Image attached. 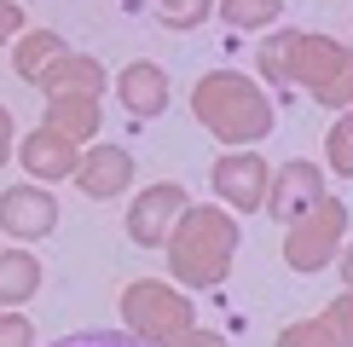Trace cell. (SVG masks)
<instances>
[{
    "label": "cell",
    "mask_w": 353,
    "mask_h": 347,
    "mask_svg": "<svg viewBox=\"0 0 353 347\" xmlns=\"http://www.w3.org/2000/svg\"><path fill=\"white\" fill-rule=\"evenodd\" d=\"M41 289V260L23 249H0V307H18Z\"/></svg>",
    "instance_id": "cell-15"
},
{
    "label": "cell",
    "mask_w": 353,
    "mask_h": 347,
    "mask_svg": "<svg viewBox=\"0 0 353 347\" xmlns=\"http://www.w3.org/2000/svg\"><path fill=\"white\" fill-rule=\"evenodd\" d=\"M52 347H145V341L128 330H76V336H58Z\"/></svg>",
    "instance_id": "cell-20"
},
{
    "label": "cell",
    "mask_w": 353,
    "mask_h": 347,
    "mask_svg": "<svg viewBox=\"0 0 353 347\" xmlns=\"http://www.w3.org/2000/svg\"><path fill=\"white\" fill-rule=\"evenodd\" d=\"M220 18L232 29H267L284 18V0H220Z\"/></svg>",
    "instance_id": "cell-17"
},
{
    "label": "cell",
    "mask_w": 353,
    "mask_h": 347,
    "mask_svg": "<svg viewBox=\"0 0 353 347\" xmlns=\"http://www.w3.org/2000/svg\"><path fill=\"white\" fill-rule=\"evenodd\" d=\"M122 324H128V336H139L145 347H174L185 330H197V313H191V301L174 284L134 278L122 289Z\"/></svg>",
    "instance_id": "cell-4"
},
{
    "label": "cell",
    "mask_w": 353,
    "mask_h": 347,
    "mask_svg": "<svg viewBox=\"0 0 353 347\" xmlns=\"http://www.w3.org/2000/svg\"><path fill=\"white\" fill-rule=\"evenodd\" d=\"M18 162L35 174V180H64V174H76V162H81V145H70L64 134H52V127H35V134L18 139Z\"/></svg>",
    "instance_id": "cell-13"
},
{
    "label": "cell",
    "mask_w": 353,
    "mask_h": 347,
    "mask_svg": "<svg viewBox=\"0 0 353 347\" xmlns=\"http://www.w3.org/2000/svg\"><path fill=\"white\" fill-rule=\"evenodd\" d=\"M209 180H214V197L226 202V209H267L272 162L255 156V151H226V156H214Z\"/></svg>",
    "instance_id": "cell-6"
},
{
    "label": "cell",
    "mask_w": 353,
    "mask_h": 347,
    "mask_svg": "<svg viewBox=\"0 0 353 347\" xmlns=\"http://www.w3.org/2000/svg\"><path fill=\"white\" fill-rule=\"evenodd\" d=\"M325 156H330V168L342 174V180H353V134H347L342 122H336L330 134H325Z\"/></svg>",
    "instance_id": "cell-22"
},
{
    "label": "cell",
    "mask_w": 353,
    "mask_h": 347,
    "mask_svg": "<svg viewBox=\"0 0 353 347\" xmlns=\"http://www.w3.org/2000/svg\"><path fill=\"white\" fill-rule=\"evenodd\" d=\"M105 81H110V76H105V64H99V58H87V52H70V47H64L47 70H41V81H35V87H41L47 98H52V93L99 98V93H105Z\"/></svg>",
    "instance_id": "cell-12"
},
{
    "label": "cell",
    "mask_w": 353,
    "mask_h": 347,
    "mask_svg": "<svg viewBox=\"0 0 353 347\" xmlns=\"http://www.w3.org/2000/svg\"><path fill=\"white\" fill-rule=\"evenodd\" d=\"M209 12H214V0H157V18L168 29H197Z\"/></svg>",
    "instance_id": "cell-18"
},
{
    "label": "cell",
    "mask_w": 353,
    "mask_h": 347,
    "mask_svg": "<svg viewBox=\"0 0 353 347\" xmlns=\"http://www.w3.org/2000/svg\"><path fill=\"white\" fill-rule=\"evenodd\" d=\"M342 127H347V134H353V110H342Z\"/></svg>",
    "instance_id": "cell-28"
},
{
    "label": "cell",
    "mask_w": 353,
    "mask_h": 347,
    "mask_svg": "<svg viewBox=\"0 0 353 347\" xmlns=\"http://www.w3.org/2000/svg\"><path fill=\"white\" fill-rule=\"evenodd\" d=\"M319 324H325L330 336H336V347H353V289H347V295H336V301H330Z\"/></svg>",
    "instance_id": "cell-19"
},
{
    "label": "cell",
    "mask_w": 353,
    "mask_h": 347,
    "mask_svg": "<svg viewBox=\"0 0 353 347\" xmlns=\"http://www.w3.org/2000/svg\"><path fill=\"white\" fill-rule=\"evenodd\" d=\"M0 347H35V324L18 307H0Z\"/></svg>",
    "instance_id": "cell-23"
},
{
    "label": "cell",
    "mask_w": 353,
    "mask_h": 347,
    "mask_svg": "<svg viewBox=\"0 0 353 347\" xmlns=\"http://www.w3.org/2000/svg\"><path fill=\"white\" fill-rule=\"evenodd\" d=\"M255 70L278 87H307L325 110H353V52L330 35H296V29H278L261 41Z\"/></svg>",
    "instance_id": "cell-1"
},
{
    "label": "cell",
    "mask_w": 353,
    "mask_h": 347,
    "mask_svg": "<svg viewBox=\"0 0 353 347\" xmlns=\"http://www.w3.org/2000/svg\"><path fill=\"white\" fill-rule=\"evenodd\" d=\"M319 197H325V174H319V162H278L272 168V185H267V214L272 220H301L307 209H319Z\"/></svg>",
    "instance_id": "cell-8"
},
{
    "label": "cell",
    "mask_w": 353,
    "mask_h": 347,
    "mask_svg": "<svg viewBox=\"0 0 353 347\" xmlns=\"http://www.w3.org/2000/svg\"><path fill=\"white\" fill-rule=\"evenodd\" d=\"M278 347H336V336L319 318H307V324H284L278 330Z\"/></svg>",
    "instance_id": "cell-21"
},
{
    "label": "cell",
    "mask_w": 353,
    "mask_h": 347,
    "mask_svg": "<svg viewBox=\"0 0 353 347\" xmlns=\"http://www.w3.org/2000/svg\"><path fill=\"white\" fill-rule=\"evenodd\" d=\"M191 110H197V122L209 127V134L220 145H255L272 134V98L261 93L249 76H238V70H209L197 87H191Z\"/></svg>",
    "instance_id": "cell-3"
},
{
    "label": "cell",
    "mask_w": 353,
    "mask_h": 347,
    "mask_svg": "<svg viewBox=\"0 0 353 347\" xmlns=\"http://www.w3.org/2000/svg\"><path fill=\"white\" fill-rule=\"evenodd\" d=\"M70 180L81 185L87 197H122L128 185H134V156L128 151H116V145H93V151H81V162H76V174Z\"/></svg>",
    "instance_id": "cell-10"
},
{
    "label": "cell",
    "mask_w": 353,
    "mask_h": 347,
    "mask_svg": "<svg viewBox=\"0 0 353 347\" xmlns=\"http://www.w3.org/2000/svg\"><path fill=\"white\" fill-rule=\"evenodd\" d=\"M336 260H342V284L353 289V243H347V249H342V255H336Z\"/></svg>",
    "instance_id": "cell-27"
},
{
    "label": "cell",
    "mask_w": 353,
    "mask_h": 347,
    "mask_svg": "<svg viewBox=\"0 0 353 347\" xmlns=\"http://www.w3.org/2000/svg\"><path fill=\"white\" fill-rule=\"evenodd\" d=\"M58 226V202L41 191V185H12V191H0V231H6L12 243H35L47 238Z\"/></svg>",
    "instance_id": "cell-9"
},
{
    "label": "cell",
    "mask_w": 353,
    "mask_h": 347,
    "mask_svg": "<svg viewBox=\"0 0 353 347\" xmlns=\"http://www.w3.org/2000/svg\"><path fill=\"white\" fill-rule=\"evenodd\" d=\"M41 127H52V134H64L70 145L93 139V134H99V98L52 93V98H47V122H41Z\"/></svg>",
    "instance_id": "cell-14"
},
{
    "label": "cell",
    "mask_w": 353,
    "mask_h": 347,
    "mask_svg": "<svg viewBox=\"0 0 353 347\" xmlns=\"http://www.w3.org/2000/svg\"><path fill=\"white\" fill-rule=\"evenodd\" d=\"M116 98H122V110L128 116H163L168 110V70L163 64H151V58H134V64L116 76Z\"/></svg>",
    "instance_id": "cell-11"
},
{
    "label": "cell",
    "mask_w": 353,
    "mask_h": 347,
    "mask_svg": "<svg viewBox=\"0 0 353 347\" xmlns=\"http://www.w3.org/2000/svg\"><path fill=\"white\" fill-rule=\"evenodd\" d=\"M23 23H29V18H23V12H18V6H12V0H0V47H12V41H18V35H23Z\"/></svg>",
    "instance_id": "cell-24"
},
{
    "label": "cell",
    "mask_w": 353,
    "mask_h": 347,
    "mask_svg": "<svg viewBox=\"0 0 353 347\" xmlns=\"http://www.w3.org/2000/svg\"><path fill=\"white\" fill-rule=\"evenodd\" d=\"M342 231H347V202L342 197H319V209H307L301 220L284 226V260L290 272H325L342 255Z\"/></svg>",
    "instance_id": "cell-5"
},
{
    "label": "cell",
    "mask_w": 353,
    "mask_h": 347,
    "mask_svg": "<svg viewBox=\"0 0 353 347\" xmlns=\"http://www.w3.org/2000/svg\"><path fill=\"white\" fill-rule=\"evenodd\" d=\"M168 272L185 289H214L226 284L232 255H238V220L226 209H185L168 231Z\"/></svg>",
    "instance_id": "cell-2"
},
{
    "label": "cell",
    "mask_w": 353,
    "mask_h": 347,
    "mask_svg": "<svg viewBox=\"0 0 353 347\" xmlns=\"http://www.w3.org/2000/svg\"><path fill=\"white\" fill-rule=\"evenodd\" d=\"M174 347H226V336H214V330H185Z\"/></svg>",
    "instance_id": "cell-25"
},
{
    "label": "cell",
    "mask_w": 353,
    "mask_h": 347,
    "mask_svg": "<svg viewBox=\"0 0 353 347\" xmlns=\"http://www.w3.org/2000/svg\"><path fill=\"white\" fill-rule=\"evenodd\" d=\"M185 209H191L185 185H174V180L145 185V191L134 197V209H128V238H134V243H145V249H163V243H168V231H174V220H180Z\"/></svg>",
    "instance_id": "cell-7"
},
{
    "label": "cell",
    "mask_w": 353,
    "mask_h": 347,
    "mask_svg": "<svg viewBox=\"0 0 353 347\" xmlns=\"http://www.w3.org/2000/svg\"><path fill=\"white\" fill-rule=\"evenodd\" d=\"M6 156H12V110L0 105V168H6Z\"/></svg>",
    "instance_id": "cell-26"
},
{
    "label": "cell",
    "mask_w": 353,
    "mask_h": 347,
    "mask_svg": "<svg viewBox=\"0 0 353 347\" xmlns=\"http://www.w3.org/2000/svg\"><path fill=\"white\" fill-rule=\"evenodd\" d=\"M58 52H64V41H58L52 29H23V35H18V58H12L18 81H41V70H47Z\"/></svg>",
    "instance_id": "cell-16"
}]
</instances>
